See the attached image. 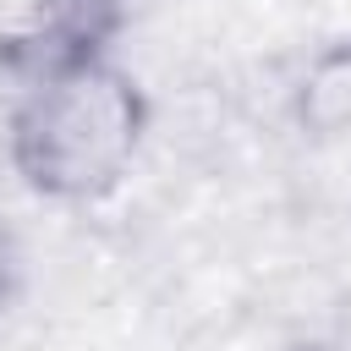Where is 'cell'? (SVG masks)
<instances>
[{
    "label": "cell",
    "mask_w": 351,
    "mask_h": 351,
    "mask_svg": "<svg viewBox=\"0 0 351 351\" xmlns=\"http://www.w3.org/2000/svg\"><path fill=\"white\" fill-rule=\"evenodd\" d=\"M22 285H27V252H22L16 230H11V225H0V324L16 313Z\"/></svg>",
    "instance_id": "3"
},
{
    "label": "cell",
    "mask_w": 351,
    "mask_h": 351,
    "mask_svg": "<svg viewBox=\"0 0 351 351\" xmlns=\"http://www.w3.org/2000/svg\"><path fill=\"white\" fill-rule=\"evenodd\" d=\"M291 115L318 143H351V38L324 44L302 66L291 88Z\"/></svg>",
    "instance_id": "2"
},
{
    "label": "cell",
    "mask_w": 351,
    "mask_h": 351,
    "mask_svg": "<svg viewBox=\"0 0 351 351\" xmlns=\"http://www.w3.org/2000/svg\"><path fill=\"white\" fill-rule=\"evenodd\" d=\"M154 126V99L110 44H77L27 60L5 110V165L44 203L115 197Z\"/></svg>",
    "instance_id": "1"
}]
</instances>
